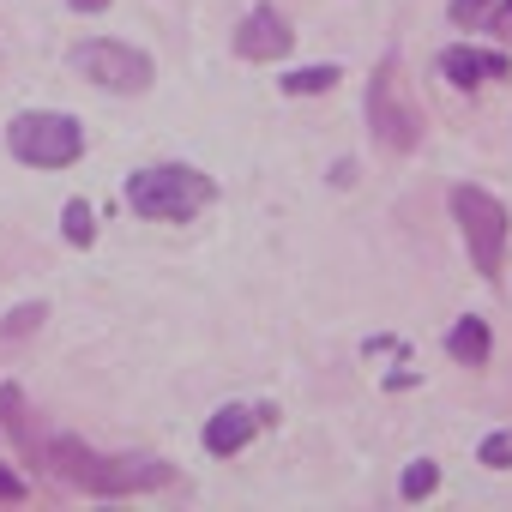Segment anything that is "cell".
I'll return each mask as SVG.
<instances>
[{
	"label": "cell",
	"instance_id": "5",
	"mask_svg": "<svg viewBox=\"0 0 512 512\" xmlns=\"http://www.w3.org/2000/svg\"><path fill=\"white\" fill-rule=\"evenodd\" d=\"M7 145H13V157L31 163V169H67V163H79V151H85V127H79L73 115L31 109V115H19V121L7 127Z\"/></svg>",
	"mask_w": 512,
	"mask_h": 512
},
{
	"label": "cell",
	"instance_id": "19",
	"mask_svg": "<svg viewBox=\"0 0 512 512\" xmlns=\"http://www.w3.org/2000/svg\"><path fill=\"white\" fill-rule=\"evenodd\" d=\"M67 7H73V13H103L109 0H67Z\"/></svg>",
	"mask_w": 512,
	"mask_h": 512
},
{
	"label": "cell",
	"instance_id": "1",
	"mask_svg": "<svg viewBox=\"0 0 512 512\" xmlns=\"http://www.w3.org/2000/svg\"><path fill=\"white\" fill-rule=\"evenodd\" d=\"M37 464L55 470L61 482L85 488V494H139V488H163L169 482V464L163 458H109L73 434H37Z\"/></svg>",
	"mask_w": 512,
	"mask_h": 512
},
{
	"label": "cell",
	"instance_id": "7",
	"mask_svg": "<svg viewBox=\"0 0 512 512\" xmlns=\"http://www.w3.org/2000/svg\"><path fill=\"white\" fill-rule=\"evenodd\" d=\"M235 55H241V61H278V55H290V25H284V13H278V7H253V13L241 19V31H235Z\"/></svg>",
	"mask_w": 512,
	"mask_h": 512
},
{
	"label": "cell",
	"instance_id": "9",
	"mask_svg": "<svg viewBox=\"0 0 512 512\" xmlns=\"http://www.w3.org/2000/svg\"><path fill=\"white\" fill-rule=\"evenodd\" d=\"M440 73L452 85H482V79H506V55H482V49H446L440 55Z\"/></svg>",
	"mask_w": 512,
	"mask_h": 512
},
{
	"label": "cell",
	"instance_id": "13",
	"mask_svg": "<svg viewBox=\"0 0 512 512\" xmlns=\"http://www.w3.org/2000/svg\"><path fill=\"white\" fill-rule=\"evenodd\" d=\"M434 488H440V470H434L428 458L404 470V500H422V494H434Z\"/></svg>",
	"mask_w": 512,
	"mask_h": 512
},
{
	"label": "cell",
	"instance_id": "18",
	"mask_svg": "<svg viewBox=\"0 0 512 512\" xmlns=\"http://www.w3.org/2000/svg\"><path fill=\"white\" fill-rule=\"evenodd\" d=\"M494 31H500V37H512V0H500V13H494Z\"/></svg>",
	"mask_w": 512,
	"mask_h": 512
},
{
	"label": "cell",
	"instance_id": "2",
	"mask_svg": "<svg viewBox=\"0 0 512 512\" xmlns=\"http://www.w3.org/2000/svg\"><path fill=\"white\" fill-rule=\"evenodd\" d=\"M211 175L187 169V163H157V169H139L127 175V205L151 223H187L211 205Z\"/></svg>",
	"mask_w": 512,
	"mask_h": 512
},
{
	"label": "cell",
	"instance_id": "14",
	"mask_svg": "<svg viewBox=\"0 0 512 512\" xmlns=\"http://www.w3.org/2000/svg\"><path fill=\"white\" fill-rule=\"evenodd\" d=\"M476 458H482V464H488V470H506V464H512V434H488V440H482V452H476Z\"/></svg>",
	"mask_w": 512,
	"mask_h": 512
},
{
	"label": "cell",
	"instance_id": "10",
	"mask_svg": "<svg viewBox=\"0 0 512 512\" xmlns=\"http://www.w3.org/2000/svg\"><path fill=\"white\" fill-rule=\"evenodd\" d=\"M446 350H452V362L482 368L494 344H488V326H482V320H458V326H452V338H446Z\"/></svg>",
	"mask_w": 512,
	"mask_h": 512
},
{
	"label": "cell",
	"instance_id": "15",
	"mask_svg": "<svg viewBox=\"0 0 512 512\" xmlns=\"http://www.w3.org/2000/svg\"><path fill=\"white\" fill-rule=\"evenodd\" d=\"M37 320H43V302H37V308H19V314H13L7 326H0V332H7V338H19V332H31Z\"/></svg>",
	"mask_w": 512,
	"mask_h": 512
},
{
	"label": "cell",
	"instance_id": "6",
	"mask_svg": "<svg viewBox=\"0 0 512 512\" xmlns=\"http://www.w3.org/2000/svg\"><path fill=\"white\" fill-rule=\"evenodd\" d=\"M73 67L103 91H145L151 85V55H139L127 43H79Z\"/></svg>",
	"mask_w": 512,
	"mask_h": 512
},
{
	"label": "cell",
	"instance_id": "16",
	"mask_svg": "<svg viewBox=\"0 0 512 512\" xmlns=\"http://www.w3.org/2000/svg\"><path fill=\"white\" fill-rule=\"evenodd\" d=\"M482 13H488V0H452V19L458 25H476Z\"/></svg>",
	"mask_w": 512,
	"mask_h": 512
},
{
	"label": "cell",
	"instance_id": "11",
	"mask_svg": "<svg viewBox=\"0 0 512 512\" xmlns=\"http://www.w3.org/2000/svg\"><path fill=\"white\" fill-rule=\"evenodd\" d=\"M332 85H338V67H302V73L284 79L290 97H320V91H332Z\"/></svg>",
	"mask_w": 512,
	"mask_h": 512
},
{
	"label": "cell",
	"instance_id": "8",
	"mask_svg": "<svg viewBox=\"0 0 512 512\" xmlns=\"http://www.w3.org/2000/svg\"><path fill=\"white\" fill-rule=\"evenodd\" d=\"M253 428H260V410H241V404H229V410H217V416L205 422V452L229 458V452H241V446L253 440Z\"/></svg>",
	"mask_w": 512,
	"mask_h": 512
},
{
	"label": "cell",
	"instance_id": "17",
	"mask_svg": "<svg viewBox=\"0 0 512 512\" xmlns=\"http://www.w3.org/2000/svg\"><path fill=\"white\" fill-rule=\"evenodd\" d=\"M0 500H25V482L13 470H0Z\"/></svg>",
	"mask_w": 512,
	"mask_h": 512
},
{
	"label": "cell",
	"instance_id": "3",
	"mask_svg": "<svg viewBox=\"0 0 512 512\" xmlns=\"http://www.w3.org/2000/svg\"><path fill=\"white\" fill-rule=\"evenodd\" d=\"M368 127L386 151H416L422 145V103L410 97V79H404L398 55H386L368 79Z\"/></svg>",
	"mask_w": 512,
	"mask_h": 512
},
{
	"label": "cell",
	"instance_id": "4",
	"mask_svg": "<svg viewBox=\"0 0 512 512\" xmlns=\"http://www.w3.org/2000/svg\"><path fill=\"white\" fill-rule=\"evenodd\" d=\"M452 217H458V229H464V247H470L476 272H482L488 284H500V272H506V241H512L506 205H500L494 193H482V187H452Z\"/></svg>",
	"mask_w": 512,
	"mask_h": 512
},
{
	"label": "cell",
	"instance_id": "12",
	"mask_svg": "<svg viewBox=\"0 0 512 512\" xmlns=\"http://www.w3.org/2000/svg\"><path fill=\"white\" fill-rule=\"evenodd\" d=\"M61 223H67V241H73V247H91V241H97V217H91V205H85V199H73Z\"/></svg>",
	"mask_w": 512,
	"mask_h": 512
}]
</instances>
